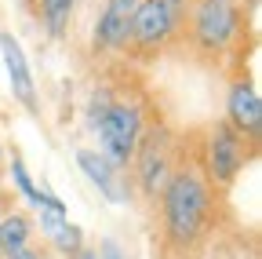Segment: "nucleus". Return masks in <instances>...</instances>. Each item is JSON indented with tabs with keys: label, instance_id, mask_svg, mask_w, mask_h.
<instances>
[{
	"label": "nucleus",
	"instance_id": "6ab92c4d",
	"mask_svg": "<svg viewBox=\"0 0 262 259\" xmlns=\"http://www.w3.org/2000/svg\"><path fill=\"white\" fill-rule=\"evenodd\" d=\"M0 219H4V205H0Z\"/></svg>",
	"mask_w": 262,
	"mask_h": 259
},
{
	"label": "nucleus",
	"instance_id": "423d86ee",
	"mask_svg": "<svg viewBox=\"0 0 262 259\" xmlns=\"http://www.w3.org/2000/svg\"><path fill=\"white\" fill-rule=\"evenodd\" d=\"M244 168V139L229 124H215L211 143H208V172L219 186H229Z\"/></svg>",
	"mask_w": 262,
	"mask_h": 259
},
{
	"label": "nucleus",
	"instance_id": "ddd939ff",
	"mask_svg": "<svg viewBox=\"0 0 262 259\" xmlns=\"http://www.w3.org/2000/svg\"><path fill=\"white\" fill-rule=\"evenodd\" d=\"M11 175H15V186L22 190V197H26L29 205H37L44 190H37V186H33V179H29V172H26V165H22V157H15V161H11Z\"/></svg>",
	"mask_w": 262,
	"mask_h": 259
},
{
	"label": "nucleus",
	"instance_id": "9d476101",
	"mask_svg": "<svg viewBox=\"0 0 262 259\" xmlns=\"http://www.w3.org/2000/svg\"><path fill=\"white\" fill-rule=\"evenodd\" d=\"M29 237H33V226H29V219L22 212L4 215V219H0V259L29 248Z\"/></svg>",
	"mask_w": 262,
	"mask_h": 259
},
{
	"label": "nucleus",
	"instance_id": "f257e3e1",
	"mask_svg": "<svg viewBox=\"0 0 262 259\" xmlns=\"http://www.w3.org/2000/svg\"><path fill=\"white\" fill-rule=\"evenodd\" d=\"M211 219H215V205H211V190L204 175L189 165L171 168L168 183L160 190V223H164L168 248L193 252L204 241Z\"/></svg>",
	"mask_w": 262,
	"mask_h": 259
},
{
	"label": "nucleus",
	"instance_id": "7ed1b4c3",
	"mask_svg": "<svg viewBox=\"0 0 262 259\" xmlns=\"http://www.w3.org/2000/svg\"><path fill=\"white\" fill-rule=\"evenodd\" d=\"M186 4L189 0H139L127 18V44L142 55H157L186 22Z\"/></svg>",
	"mask_w": 262,
	"mask_h": 259
},
{
	"label": "nucleus",
	"instance_id": "2eb2a0df",
	"mask_svg": "<svg viewBox=\"0 0 262 259\" xmlns=\"http://www.w3.org/2000/svg\"><path fill=\"white\" fill-rule=\"evenodd\" d=\"M95 255H98V259H127V252H124V248H120V241H113V237H106L102 245H98V248H95Z\"/></svg>",
	"mask_w": 262,
	"mask_h": 259
},
{
	"label": "nucleus",
	"instance_id": "0eeeda50",
	"mask_svg": "<svg viewBox=\"0 0 262 259\" xmlns=\"http://www.w3.org/2000/svg\"><path fill=\"white\" fill-rule=\"evenodd\" d=\"M77 165H80V172L91 179V186L102 193L106 201L124 205V201L131 197V183H127V179L120 175V168H113L98 150H77Z\"/></svg>",
	"mask_w": 262,
	"mask_h": 259
},
{
	"label": "nucleus",
	"instance_id": "20e7f679",
	"mask_svg": "<svg viewBox=\"0 0 262 259\" xmlns=\"http://www.w3.org/2000/svg\"><path fill=\"white\" fill-rule=\"evenodd\" d=\"M98 143H102V153L113 168H127V161L135 157V146L142 139V110L135 103H113L102 121L95 124Z\"/></svg>",
	"mask_w": 262,
	"mask_h": 259
},
{
	"label": "nucleus",
	"instance_id": "dca6fc26",
	"mask_svg": "<svg viewBox=\"0 0 262 259\" xmlns=\"http://www.w3.org/2000/svg\"><path fill=\"white\" fill-rule=\"evenodd\" d=\"M135 4H139V0H110V4H106V11H110V15H120V18H131Z\"/></svg>",
	"mask_w": 262,
	"mask_h": 259
},
{
	"label": "nucleus",
	"instance_id": "1a4fd4ad",
	"mask_svg": "<svg viewBox=\"0 0 262 259\" xmlns=\"http://www.w3.org/2000/svg\"><path fill=\"white\" fill-rule=\"evenodd\" d=\"M226 113H229V128L241 135H258V124H262V103H258V91L248 81H237L229 88V99H226Z\"/></svg>",
	"mask_w": 262,
	"mask_h": 259
},
{
	"label": "nucleus",
	"instance_id": "f8f14e48",
	"mask_svg": "<svg viewBox=\"0 0 262 259\" xmlns=\"http://www.w3.org/2000/svg\"><path fill=\"white\" fill-rule=\"evenodd\" d=\"M48 241H51V248H58L66 259H73V255L84 248V230H80L77 223H62V226H58V230H55Z\"/></svg>",
	"mask_w": 262,
	"mask_h": 259
},
{
	"label": "nucleus",
	"instance_id": "6e6552de",
	"mask_svg": "<svg viewBox=\"0 0 262 259\" xmlns=\"http://www.w3.org/2000/svg\"><path fill=\"white\" fill-rule=\"evenodd\" d=\"M0 55H4V66H8V81H11V91L15 99L29 110L37 113V88H33V73H29V62H26V51L22 44L11 37V33H0Z\"/></svg>",
	"mask_w": 262,
	"mask_h": 259
},
{
	"label": "nucleus",
	"instance_id": "a211bd4d",
	"mask_svg": "<svg viewBox=\"0 0 262 259\" xmlns=\"http://www.w3.org/2000/svg\"><path fill=\"white\" fill-rule=\"evenodd\" d=\"M73 259H98V255H95V248H80Z\"/></svg>",
	"mask_w": 262,
	"mask_h": 259
},
{
	"label": "nucleus",
	"instance_id": "f03ea898",
	"mask_svg": "<svg viewBox=\"0 0 262 259\" xmlns=\"http://www.w3.org/2000/svg\"><path fill=\"white\" fill-rule=\"evenodd\" d=\"M189 15V44L204 58H219L241 37V8L237 0H193Z\"/></svg>",
	"mask_w": 262,
	"mask_h": 259
},
{
	"label": "nucleus",
	"instance_id": "4468645a",
	"mask_svg": "<svg viewBox=\"0 0 262 259\" xmlns=\"http://www.w3.org/2000/svg\"><path fill=\"white\" fill-rule=\"evenodd\" d=\"M113 106V99H110V88H95V95H91V103H88V124L95 128L98 121H102V113Z\"/></svg>",
	"mask_w": 262,
	"mask_h": 259
},
{
	"label": "nucleus",
	"instance_id": "39448f33",
	"mask_svg": "<svg viewBox=\"0 0 262 259\" xmlns=\"http://www.w3.org/2000/svg\"><path fill=\"white\" fill-rule=\"evenodd\" d=\"M135 175H139V186L146 197H157L164 190L171 175V139L164 128H153V132H142L139 146H135Z\"/></svg>",
	"mask_w": 262,
	"mask_h": 259
},
{
	"label": "nucleus",
	"instance_id": "9b49d317",
	"mask_svg": "<svg viewBox=\"0 0 262 259\" xmlns=\"http://www.w3.org/2000/svg\"><path fill=\"white\" fill-rule=\"evenodd\" d=\"M73 4H77V0H40V18H44V26H48L51 37H66Z\"/></svg>",
	"mask_w": 262,
	"mask_h": 259
},
{
	"label": "nucleus",
	"instance_id": "f3484780",
	"mask_svg": "<svg viewBox=\"0 0 262 259\" xmlns=\"http://www.w3.org/2000/svg\"><path fill=\"white\" fill-rule=\"evenodd\" d=\"M4 259H44L37 248H22V252H15V255H4Z\"/></svg>",
	"mask_w": 262,
	"mask_h": 259
}]
</instances>
